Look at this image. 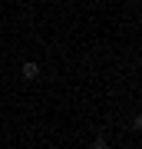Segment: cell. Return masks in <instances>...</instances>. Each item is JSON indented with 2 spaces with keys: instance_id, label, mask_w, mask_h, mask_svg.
Wrapping results in <instances>:
<instances>
[{
  "instance_id": "1",
  "label": "cell",
  "mask_w": 142,
  "mask_h": 149,
  "mask_svg": "<svg viewBox=\"0 0 142 149\" xmlns=\"http://www.w3.org/2000/svg\"><path fill=\"white\" fill-rule=\"evenodd\" d=\"M20 73H23V80H37V76H40V66L33 63V60H26V63L20 66Z\"/></svg>"
},
{
  "instance_id": "2",
  "label": "cell",
  "mask_w": 142,
  "mask_h": 149,
  "mask_svg": "<svg viewBox=\"0 0 142 149\" xmlns=\"http://www.w3.org/2000/svg\"><path fill=\"white\" fill-rule=\"evenodd\" d=\"M132 126H136L139 133H142V116H136V119H132Z\"/></svg>"
},
{
  "instance_id": "3",
  "label": "cell",
  "mask_w": 142,
  "mask_h": 149,
  "mask_svg": "<svg viewBox=\"0 0 142 149\" xmlns=\"http://www.w3.org/2000/svg\"><path fill=\"white\" fill-rule=\"evenodd\" d=\"M93 149H109V146H106L103 139H96V143H93Z\"/></svg>"
}]
</instances>
